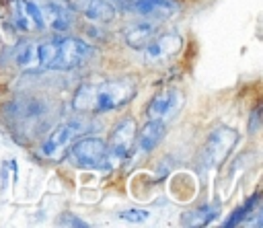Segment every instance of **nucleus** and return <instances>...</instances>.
<instances>
[{
  "instance_id": "1",
  "label": "nucleus",
  "mask_w": 263,
  "mask_h": 228,
  "mask_svg": "<svg viewBox=\"0 0 263 228\" xmlns=\"http://www.w3.org/2000/svg\"><path fill=\"white\" fill-rule=\"evenodd\" d=\"M134 92H136L134 82L127 78L103 80L99 84H82L74 92L72 107L76 111L107 113V111L123 107L134 97Z\"/></svg>"
},
{
  "instance_id": "2",
  "label": "nucleus",
  "mask_w": 263,
  "mask_h": 228,
  "mask_svg": "<svg viewBox=\"0 0 263 228\" xmlns=\"http://www.w3.org/2000/svg\"><path fill=\"white\" fill-rule=\"evenodd\" d=\"M86 119H74V121H66V123H62V125H58L45 140H43V144H41V148H39V154L43 156V158H49V160H60L64 154H66V150H68V146L74 142V138L78 136V134H82V131H86L88 129V125L84 123Z\"/></svg>"
},
{
  "instance_id": "3",
  "label": "nucleus",
  "mask_w": 263,
  "mask_h": 228,
  "mask_svg": "<svg viewBox=\"0 0 263 228\" xmlns=\"http://www.w3.org/2000/svg\"><path fill=\"white\" fill-rule=\"evenodd\" d=\"M92 47L76 37H58L55 39V58L49 70H72L84 64L92 55Z\"/></svg>"
},
{
  "instance_id": "4",
  "label": "nucleus",
  "mask_w": 263,
  "mask_h": 228,
  "mask_svg": "<svg viewBox=\"0 0 263 228\" xmlns=\"http://www.w3.org/2000/svg\"><path fill=\"white\" fill-rule=\"evenodd\" d=\"M136 144V121L134 117H123L111 131V140L107 146V166H117Z\"/></svg>"
},
{
  "instance_id": "5",
  "label": "nucleus",
  "mask_w": 263,
  "mask_h": 228,
  "mask_svg": "<svg viewBox=\"0 0 263 228\" xmlns=\"http://www.w3.org/2000/svg\"><path fill=\"white\" fill-rule=\"evenodd\" d=\"M238 142V134L230 127H216L210 136L208 142L201 150V162L212 168L224 162V158L230 154V150L234 148V144Z\"/></svg>"
},
{
  "instance_id": "6",
  "label": "nucleus",
  "mask_w": 263,
  "mask_h": 228,
  "mask_svg": "<svg viewBox=\"0 0 263 228\" xmlns=\"http://www.w3.org/2000/svg\"><path fill=\"white\" fill-rule=\"evenodd\" d=\"M70 158L82 168L107 166V144L97 136H86L72 144Z\"/></svg>"
},
{
  "instance_id": "7",
  "label": "nucleus",
  "mask_w": 263,
  "mask_h": 228,
  "mask_svg": "<svg viewBox=\"0 0 263 228\" xmlns=\"http://www.w3.org/2000/svg\"><path fill=\"white\" fill-rule=\"evenodd\" d=\"M8 21L16 31H23V33L45 29L39 6L31 0H8Z\"/></svg>"
},
{
  "instance_id": "8",
  "label": "nucleus",
  "mask_w": 263,
  "mask_h": 228,
  "mask_svg": "<svg viewBox=\"0 0 263 228\" xmlns=\"http://www.w3.org/2000/svg\"><path fill=\"white\" fill-rule=\"evenodd\" d=\"M127 10L140 12L148 18H168L181 10L177 0H113Z\"/></svg>"
},
{
  "instance_id": "9",
  "label": "nucleus",
  "mask_w": 263,
  "mask_h": 228,
  "mask_svg": "<svg viewBox=\"0 0 263 228\" xmlns=\"http://www.w3.org/2000/svg\"><path fill=\"white\" fill-rule=\"evenodd\" d=\"M37 6H39V12L43 16V23L49 25L53 31L62 33L74 25V12L64 0H45Z\"/></svg>"
},
{
  "instance_id": "10",
  "label": "nucleus",
  "mask_w": 263,
  "mask_h": 228,
  "mask_svg": "<svg viewBox=\"0 0 263 228\" xmlns=\"http://www.w3.org/2000/svg\"><path fill=\"white\" fill-rule=\"evenodd\" d=\"M183 45V37L177 33H164V35H154L146 47H144V58L148 62H162L173 58Z\"/></svg>"
},
{
  "instance_id": "11",
  "label": "nucleus",
  "mask_w": 263,
  "mask_h": 228,
  "mask_svg": "<svg viewBox=\"0 0 263 228\" xmlns=\"http://www.w3.org/2000/svg\"><path fill=\"white\" fill-rule=\"evenodd\" d=\"M181 103H183V94H181L179 90H175V88L162 90V92H158V94L150 101V105H148V115L166 121V119H171V117L181 109Z\"/></svg>"
},
{
  "instance_id": "12",
  "label": "nucleus",
  "mask_w": 263,
  "mask_h": 228,
  "mask_svg": "<svg viewBox=\"0 0 263 228\" xmlns=\"http://www.w3.org/2000/svg\"><path fill=\"white\" fill-rule=\"evenodd\" d=\"M166 134V123L162 119H156V117H150V121H146L140 129V134H136V142H138V148L142 152H152L164 138Z\"/></svg>"
},
{
  "instance_id": "13",
  "label": "nucleus",
  "mask_w": 263,
  "mask_h": 228,
  "mask_svg": "<svg viewBox=\"0 0 263 228\" xmlns=\"http://www.w3.org/2000/svg\"><path fill=\"white\" fill-rule=\"evenodd\" d=\"M158 33V23L154 21H140V23H132L129 27H125L123 31V39L129 47L134 49H144L146 43Z\"/></svg>"
},
{
  "instance_id": "14",
  "label": "nucleus",
  "mask_w": 263,
  "mask_h": 228,
  "mask_svg": "<svg viewBox=\"0 0 263 228\" xmlns=\"http://www.w3.org/2000/svg\"><path fill=\"white\" fill-rule=\"evenodd\" d=\"M84 14L92 21H99V23H109L115 18L117 10L111 2L107 0H88L86 6H84Z\"/></svg>"
},
{
  "instance_id": "15",
  "label": "nucleus",
  "mask_w": 263,
  "mask_h": 228,
  "mask_svg": "<svg viewBox=\"0 0 263 228\" xmlns=\"http://www.w3.org/2000/svg\"><path fill=\"white\" fill-rule=\"evenodd\" d=\"M14 62L16 66L29 70V68H39L37 66V45L31 41H23L18 43V47L14 49Z\"/></svg>"
},
{
  "instance_id": "16",
  "label": "nucleus",
  "mask_w": 263,
  "mask_h": 228,
  "mask_svg": "<svg viewBox=\"0 0 263 228\" xmlns=\"http://www.w3.org/2000/svg\"><path fill=\"white\" fill-rule=\"evenodd\" d=\"M218 214H220V207L216 205H201L199 210H193V212H189V214H185L183 216V224L185 226H195V224H210L214 218H218Z\"/></svg>"
},
{
  "instance_id": "17",
  "label": "nucleus",
  "mask_w": 263,
  "mask_h": 228,
  "mask_svg": "<svg viewBox=\"0 0 263 228\" xmlns=\"http://www.w3.org/2000/svg\"><path fill=\"white\" fill-rule=\"evenodd\" d=\"M257 199H259V195L255 193V195H253V197H251V199H249L245 205H238V207H236V210H234V212L228 216V220L224 222V226H226V228H230V226H238V224H242V222L249 218V214L255 210Z\"/></svg>"
},
{
  "instance_id": "18",
  "label": "nucleus",
  "mask_w": 263,
  "mask_h": 228,
  "mask_svg": "<svg viewBox=\"0 0 263 228\" xmlns=\"http://www.w3.org/2000/svg\"><path fill=\"white\" fill-rule=\"evenodd\" d=\"M119 218H121L123 222H127V224H144V222L150 218V214H148L146 210L132 207V210H123V212H119Z\"/></svg>"
},
{
  "instance_id": "19",
  "label": "nucleus",
  "mask_w": 263,
  "mask_h": 228,
  "mask_svg": "<svg viewBox=\"0 0 263 228\" xmlns=\"http://www.w3.org/2000/svg\"><path fill=\"white\" fill-rule=\"evenodd\" d=\"M58 226H74V228H86L88 224H86L84 220H80L78 216H74V214H62V216L58 218Z\"/></svg>"
},
{
  "instance_id": "20",
  "label": "nucleus",
  "mask_w": 263,
  "mask_h": 228,
  "mask_svg": "<svg viewBox=\"0 0 263 228\" xmlns=\"http://www.w3.org/2000/svg\"><path fill=\"white\" fill-rule=\"evenodd\" d=\"M259 113H261V107H257L255 111H253V115H251V125H249V131L253 134V131H257L259 129Z\"/></svg>"
}]
</instances>
